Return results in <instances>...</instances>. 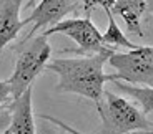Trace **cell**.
<instances>
[{
	"label": "cell",
	"instance_id": "9c48e42d",
	"mask_svg": "<svg viewBox=\"0 0 153 134\" xmlns=\"http://www.w3.org/2000/svg\"><path fill=\"white\" fill-rule=\"evenodd\" d=\"M113 15H120L126 25V30L138 37H145L142 30V17L146 12L145 0H115L110 8Z\"/></svg>",
	"mask_w": 153,
	"mask_h": 134
},
{
	"label": "cell",
	"instance_id": "52a82bcc",
	"mask_svg": "<svg viewBox=\"0 0 153 134\" xmlns=\"http://www.w3.org/2000/svg\"><path fill=\"white\" fill-rule=\"evenodd\" d=\"M8 111H10V126L7 131L10 134H37L32 111V86L8 104Z\"/></svg>",
	"mask_w": 153,
	"mask_h": 134
},
{
	"label": "cell",
	"instance_id": "ac0fdd59",
	"mask_svg": "<svg viewBox=\"0 0 153 134\" xmlns=\"http://www.w3.org/2000/svg\"><path fill=\"white\" fill-rule=\"evenodd\" d=\"M145 4H146V12L153 13V0H145Z\"/></svg>",
	"mask_w": 153,
	"mask_h": 134
},
{
	"label": "cell",
	"instance_id": "e0dca14e",
	"mask_svg": "<svg viewBox=\"0 0 153 134\" xmlns=\"http://www.w3.org/2000/svg\"><path fill=\"white\" fill-rule=\"evenodd\" d=\"M82 4V7H83V10H85V15L87 17H90V13H92V0H78Z\"/></svg>",
	"mask_w": 153,
	"mask_h": 134
},
{
	"label": "cell",
	"instance_id": "8992f818",
	"mask_svg": "<svg viewBox=\"0 0 153 134\" xmlns=\"http://www.w3.org/2000/svg\"><path fill=\"white\" fill-rule=\"evenodd\" d=\"M76 7L75 0H42L33 8L32 15L23 20V23H33V28L27 35L25 40L33 38V35L45 27H53L58 22L63 20L68 13H72Z\"/></svg>",
	"mask_w": 153,
	"mask_h": 134
},
{
	"label": "cell",
	"instance_id": "5b68a950",
	"mask_svg": "<svg viewBox=\"0 0 153 134\" xmlns=\"http://www.w3.org/2000/svg\"><path fill=\"white\" fill-rule=\"evenodd\" d=\"M108 63L117 70L115 80L153 88V46H137L126 53L115 51Z\"/></svg>",
	"mask_w": 153,
	"mask_h": 134
},
{
	"label": "cell",
	"instance_id": "8fae6325",
	"mask_svg": "<svg viewBox=\"0 0 153 134\" xmlns=\"http://www.w3.org/2000/svg\"><path fill=\"white\" fill-rule=\"evenodd\" d=\"M107 12V20H108V25H107V31L102 35V38H103V43L107 46H123V48H128V50H135L138 45L131 43L130 40L125 37V33L122 31V28L118 27V23L115 20V15L111 13L110 10H105Z\"/></svg>",
	"mask_w": 153,
	"mask_h": 134
},
{
	"label": "cell",
	"instance_id": "44dd1931",
	"mask_svg": "<svg viewBox=\"0 0 153 134\" xmlns=\"http://www.w3.org/2000/svg\"><path fill=\"white\" fill-rule=\"evenodd\" d=\"M4 134H8V131H5V133H4Z\"/></svg>",
	"mask_w": 153,
	"mask_h": 134
},
{
	"label": "cell",
	"instance_id": "4fadbf2b",
	"mask_svg": "<svg viewBox=\"0 0 153 134\" xmlns=\"http://www.w3.org/2000/svg\"><path fill=\"white\" fill-rule=\"evenodd\" d=\"M42 119V118H40ZM43 123H40V126L37 127V134H67L62 127H55V124H52L47 119H42Z\"/></svg>",
	"mask_w": 153,
	"mask_h": 134
},
{
	"label": "cell",
	"instance_id": "5bb4252c",
	"mask_svg": "<svg viewBox=\"0 0 153 134\" xmlns=\"http://www.w3.org/2000/svg\"><path fill=\"white\" fill-rule=\"evenodd\" d=\"M38 118H42V119H47V121H50L52 124H55V126H58V127H62V129L65 131L67 134H83V133H80V131H76L75 127H72V126H68V124H65L62 119H57V118H53V116H47V114H38Z\"/></svg>",
	"mask_w": 153,
	"mask_h": 134
},
{
	"label": "cell",
	"instance_id": "2e32d148",
	"mask_svg": "<svg viewBox=\"0 0 153 134\" xmlns=\"http://www.w3.org/2000/svg\"><path fill=\"white\" fill-rule=\"evenodd\" d=\"M115 0H92V8L95 7H102L103 10H110L113 7Z\"/></svg>",
	"mask_w": 153,
	"mask_h": 134
},
{
	"label": "cell",
	"instance_id": "9a60e30c",
	"mask_svg": "<svg viewBox=\"0 0 153 134\" xmlns=\"http://www.w3.org/2000/svg\"><path fill=\"white\" fill-rule=\"evenodd\" d=\"M10 126V111L7 109H0V134H4Z\"/></svg>",
	"mask_w": 153,
	"mask_h": 134
},
{
	"label": "cell",
	"instance_id": "7a4b0ae2",
	"mask_svg": "<svg viewBox=\"0 0 153 134\" xmlns=\"http://www.w3.org/2000/svg\"><path fill=\"white\" fill-rule=\"evenodd\" d=\"M97 109L102 119L100 134H135L150 131L153 126L130 101L108 89L103 93V103Z\"/></svg>",
	"mask_w": 153,
	"mask_h": 134
},
{
	"label": "cell",
	"instance_id": "7402d4cb",
	"mask_svg": "<svg viewBox=\"0 0 153 134\" xmlns=\"http://www.w3.org/2000/svg\"><path fill=\"white\" fill-rule=\"evenodd\" d=\"M8 134H10V133H8Z\"/></svg>",
	"mask_w": 153,
	"mask_h": 134
},
{
	"label": "cell",
	"instance_id": "6da1fadb",
	"mask_svg": "<svg viewBox=\"0 0 153 134\" xmlns=\"http://www.w3.org/2000/svg\"><path fill=\"white\" fill-rule=\"evenodd\" d=\"M115 51L110 50L80 58H55L47 63L45 70L58 75L57 91L80 94L92 100L98 108L103 103L105 83L115 80V75L103 71L105 63Z\"/></svg>",
	"mask_w": 153,
	"mask_h": 134
},
{
	"label": "cell",
	"instance_id": "ffe728a7",
	"mask_svg": "<svg viewBox=\"0 0 153 134\" xmlns=\"http://www.w3.org/2000/svg\"><path fill=\"white\" fill-rule=\"evenodd\" d=\"M33 2H35V0H30V2H28V5H30V4H33Z\"/></svg>",
	"mask_w": 153,
	"mask_h": 134
},
{
	"label": "cell",
	"instance_id": "3957f363",
	"mask_svg": "<svg viewBox=\"0 0 153 134\" xmlns=\"http://www.w3.org/2000/svg\"><path fill=\"white\" fill-rule=\"evenodd\" d=\"M50 56H52V46L47 42V37H43L42 33L35 38L23 42V48L17 56L13 71L7 80L12 88L13 100L19 98L23 91H27V88H30L40 71L45 70Z\"/></svg>",
	"mask_w": 153,
	"mask_h": 134
},
{
	"label": "cell",
	"instance_id": "277c9868",
	"mask_svg": "<svg viewBox=\"0 0 153 134\" xmlns=\"http://www.w3.org/2000/svg\"><path fill=\"white\" fill-rule=\"evenodd\" d=\"M53 33L67 35L78 45L75 50H65L67 53H78V55H95V53H105V51L115 50L111 46H107L103 43L102 33L92 22V17L85 15L83 18H65L58 22L57 25L47 28L43 31V37Z\"/></svg>",
	"mask_w": 153,
	"mask_h": 134
},
{
	"label": "cell",
	"instance_id": "d6986e66",
	"mask_svg": "<svg viewBox=\"0 0 153 134\" xmlns=\"http://www.w3.org/2000/svg\"><path fill=\"white\" fill-rule=\"evenodd\" d=\"M135 134H153V126L150 131H142V133H135Z\"/></svg>",
	"mask_w": 153,
	"mask_h": 134
},
{
	"label": "cell",
	"instance_id": "ba28073f",
	"mask_svg": "<svg viewBox=\"0 0 153 134\" xmlns=\"http://www.w3.org/2000/svg\"><path fill=\"white\" fill-rule=\"evenodd\" d=\"M23 0H0V51L17 38L25 27L20 18V7Z\"/></svg>",
	"mask_w": 153,
	"mask_h": 134
},
{
	"label": "cell",
	"instance_id": "30bf717a",
	"mask_svg": "<svg viewBox=\"0 0 153 134\" xmlns=\"http://www.w3.org/2000/svg\"><path fill=\"white\" fill-rule=\"evenodd\" d=\"M111 83L117 89L135 98L142 104V113L145 116L153 113V88H150V86H135V84H130V83H123L120 80H113Z\"/></svg>",
	"mask_w": 153,
	"mask_h": 134
},
{
	"label": "cell",
	"instance_id": "7c38bea8",
	"mask_svg": "<svg viewBox=\"0 0 153 134\" xmlns=\"http://www.w3.org/2000/svg\"><path fill=\"white\" fill-rule=\"evenodd\" d=\"M13 101V94H12V88L8 81H0V108L7 106Z\"/></svg>",
	"mask_w": 153,
	"mask_h": 134
}]
</instances>
